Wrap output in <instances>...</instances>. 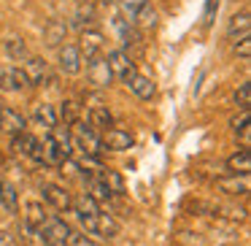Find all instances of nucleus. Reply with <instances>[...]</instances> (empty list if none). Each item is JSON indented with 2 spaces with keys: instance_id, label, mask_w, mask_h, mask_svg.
Instances as JSON below:
<instances>
[{
  "instance_id": "nucleus-1",
  "label": "nucleus",
  "mask_w": 251,
  "mask_h": 246,
  "mask_svg": "<svg viewBox=\"0 0 251 246\" xmlns=\"http://www.w3.org/2000/svg\"><path fill=\"white\" fill-rule=\"evenodd\" d=\"M78 224H81V233H87L89 238H103V241H111L119 235L122 224L119 219L114 217V214L108 211H100V214H92V217H87V214H76Z\"/></svg>"
},
{
  "instance_id": "nucleus-2",
  "label": "nucleus",
  "mask_w": 251,
  "mask_h": 246,
  "mask_svg": "<svg viewBox=\"0 0 251 246\" xmlns=\"http://www.w3.org/2000/svg\"><path fill=\"white\" fill-rule=\"evenodd\" d=\"M68 130H71V143H73V149H78L81 154H87V157H98V160L105 154L103 138H100L84 119L73 122Z\"/></svg>"
},
{
  "instance_id": "nucleus-3",
  "label": "nucleus",
  "mask_w": 251,
  "mask_h": 246,
  "mask_svg": "<svg viewBox=\"0 0 251 246\" xmlns=\"http://www.w3.org/2000/svg\"><path fill=\"white\" fill-rule=\"evenodd\" d=\"M108 68H111V73H114V79H119V82H130L132 76L138 73V68H135V60H132L127 52H122V49H114V52H108Z\"/></svg>"
},
{
  "instance_id": "nucleus-4",
  "label": "nucleus",
  "mask_w": 251,
  "mask_h": 246,
  "mask_svg": "<svg viewBox=\"0 0 251 246\" xmlns=\"http://www.w3.org/2000/svg\"><path fill=\"white\" fill-rule=\"evenodd\" d=\"M68 235H71V224L60 217H49V222L41 227V241H44V246H65Z\"/></svg>"
},
{
  "instance_id": "nucleus-5",
  "label": "nucleus",
  "mask_w": 251,
  "mask_h": 246,
  "mask_svg": "<svg viewBox=\"0 0 251 246\" xmlns=\"http://www.w3.org/2000/svg\"><path fill=\"white\" fill-rule=\"evenodd\" d=\"M213 190L227 197H246L251 190V181H249V176L229 173V176H222V179H213Z\"/></svg>"
},
{
  "instance_id": "nucleus-6",
  "label": "nucleus",
  "mask_w": 251,
  "mask_h": 246,
  "mask_svg": "<svg viewBox=\"0 0 251 246\" xmlns=\"http://www.w3.org/2000/svg\"><path fill=\"white\" fill-rule=\"evenodd\" d=\"M87 82L92 84V87H98V89L111 87V82H114V73H111L108 60H105L103 55L87 60Z\"/></svg>"
},
{
  "instance_id": "nucleus-7",
  "label": "nucleus",
  "mask_w": 251,
  "mask_h": 246,
  "mask_svg": "<svg viewBox=\"0 0 251 246\" xmlns=\"http://www.w3.org/2000/svg\"><path fill=\"white\" fill-rule=\"evenodd\" d=\"M41 197L49 203L54 211H73V195L60 184H44L41 187Z\"/></svg>"
},
{
  "instance_id": "nucleus-8",
  "label": "nucleus",
  "mask_w": 251,
  "mask_h": 246,
  "mask_svg": "<svg viewBox=\"0 0 251 246\" xmlns=\"http://www.w3.org/2000/svg\"><path fill=\"white\" fill-rule=\"evenodd\" d=\"M27 84V76H25L22 68L17 65H0V92H22Z\"/></svg>"
},
{
  "instance_id": "nucleus-9",
  "label": "nucleus",
  "mask_w": 251,
  "mask_h": 246,
  "mask_svg": "<svg viewBox=\"0 0 251 246\" xmlns=\"http://www.w3.org/2000/svg\"><path fill=\"white\" fill-rule=\"evenodd\" d=\"M81 52H78V46H60L57 49V65H60L62 73H68V76H76V73H81Z\"/></svg>"
},
{
  "instance_id": "nucleus-10",
  "label": "nucleus",
  "mask_w": 251,
  "mask_h": 246,
  "mask_svg": "<svg viewBox=\"0 0 251 246\" xmlns=\"http://www.w3.org/2000/svg\"><path fill=\"white\" fill-rule=\"evenodd\" d=\"M103 46H105V35L100 30H84L81 33V44H78V52H81V60H92V57L103 55Z\"/></svg>"
},
{
  "instance_id": "nucleus-11",
  "label": "nucleus",
  "mask_w": 251,
  "mask_h": 246,
  "mask_svg": "<svg viewBox=\"0 0 251 246\" xmlns=\"http://www.w3.org/2000/svg\"><path fill=\"white\" fill-rule=\"evenodd\" d=\"M68 22L65 19H49V22L44 25V44L49 46V49H60L62 41L68 38Z\"/></svg>"
},
{
  "instance_id": "nucleus-12",
  "label": "nucleus",
  "mask_w": 251,
  "mask_h": 246,
  "mask_svg": "<svg viewBox=\"0 0 251 246\" xmlns=\"http://www.w3.org/2000/svg\"><path fill=\"white\" fill-rule=\"evenodd\" d=\"M22 71H25V76H27L30 87H41V84L46 82V76H49V62H46L44 57H27Z\"/></svg>"
},
{
  "instance_id": "nucleus-13",
  "label": "nucleus",
  "mask_w": 251,
  "mask_h": 246,
  "mask_svg": "<svg viewBox=\"0 0 251 246\" xmlns=\"http://www.w3.org/2000/svg\"><path fill=\"white\" fill-rule=\"evenodd\" d=\"M100 138H103L105 152H127V149H132V136L127 130H122V127H111Z\"/></svg>"
},
{
  "instance_id": "nucleus-14",
  "label": "nucleus",
  "mask_w": 251,
  "mask_h": 246,
  "mask_svg": "<svg viewBox=\"0 0 251 246\" xmlns=\"http://www.w3.org/2000/svg\"><path fill=\"white\" fill-rule=\"evenodd\" d=\"M0 130L14 138V136H19V133H27V119H25L19 111H14L6 106V109L0 111Z\"/></svg>"
},
{
  "instance_id": "nucleus-15",
  "label": "nucleus",
  "mask_w": 251,
  "mask_h": 246,
  "mask_svg": "<svg viewBox=\"0 0 251 246\" xmlns=\"http://www.w3.org/2000/svg\"><path fill=\"white\" fill-rule=\"evenodd\" d=\"M11 149L14 154H22V157H30L38 163V149H41V141L30 133H19V136L11 138Z\"/></svg>"
},
{
  "instance_id": "nucleus-16",
  "label": "nucleus",
  "mask_w": 251,
  "mask_h": 246,
  "mask_svg": "<svg viewBox=\"0 0 251 246\" xmlns=\"http://www.w3.org/2000/svg\"><path fill=\"white\" fill-rule=\"evenodd\" d=\"M87 125L92 127L95 133H108L111 127H114V116H111V111L105 109V106H92V109L87 111Z\"/></svg>"
},
{
  "instance_id": "nucleus-17",
  "label": "nucleus",
  "mask_w": 251,
  "mask_h": 246,
  "mask_svg": "<svg viewBox=\"0 0 251 246\" xmlns=\"http://www.w3.org/2000/svg\"><path fill=\"white\" fill-rule=\"evenodd\" d=\"M224 168H227L229 173H235V176H249V170H251V154H249V149H240V152L229 154V157L224 160Z\"/></svg>"
},
{
  "instance_id": "nucleus-18",
  "label": "nucleus",
  "mask_w": 251,
  "mask_h": 246,
  "mask_svg": "<svg viewBox=\"0 0 251 246\" xmlns=\"http://www.w3.org/2000/svg\"><path fill=\"white\" fill-rule=\"evenodd\" d=\"M127 87H130V92L135 95V98H141V100H151L154 92H157V84H154L149 76H141V73H135V76L127 82Z\"/></svg>"
},
{
  "instance_id": "nucleus-19",
  "label": "nucleus",
  "mask_w": 251,
  "mask_h": 246,
  "mask_svg": "<svg viewBox=\"0 0 251 246\" xmlns=\"http://www.w3.org/2000/svg\"><path fill=\"white\" fill-rule=\"evenodd\" d=\"M33 122L41 127H46V130H51V127L60 125V116H57V109L49 103H38L33 109Z\"/></svg>"
},
{
  "instance_id": "nucleus-20",
  "label": "nucleus",
  "mask_w": 251,
  "mask_h": 246,
  "mask_svg": "<svg viewBox=\"0 0 251 246\" xmlns=\"http://www.w3.org/2000/svg\"><path fill=\"white\" fill-rule=\"evenodd\" d=\"M46 222H49V214H46L44 203H38V200H30L27 206H25V224H30V227L41 230Z\"/></svg>"
},
{
  "instance_id": "nucleus-21",
  "label": "nucleus",
  "mask_w": 251,
  "mask_h": 246,
  "mask_svg": "<svg viewBox=\"0 0 251 246\" xmlns=\"http://www.w3.org/2000/svg\"><path fill=\"white\" fill-rule=\"evenodd\" d=\"M249 30H251V17H249V11L235 14V17L229 19V25H227V35H229L232 41L249 38Z\"/></svg>"
},
{
  "instance_id": "nucleus-22",
  "label": "nucleus",
  "mask_w": 251,
  "mask_h": 246,
  "mask_svg": "<svg viewBox=\"0 0 251 246\" xmlns=\"http://www.w3.org/2000/svg\"><path fill=\"white\" fill-rule=\"evenodd\" d=\"M157 25V8L151 3H143L135 14H132V27H141V30H149Z\"/></svg>"
},
{
  "instance_id": "nucleus-23",
  "label": "nucleus",
  "mask_w": 251,
  "mask_h": 246,
  "mask_svg": "<svg viewBox=\"0 0 251 246\" xmlns=\"http://www.w3.org/2000/svg\"><path fill=\"white\" fill-rule=\"evenodd\" d=\"M0 206L6 208L8 214L19 211V195H17V187L11 181H0Z\"/></svg>"
},
{
  "instance_id": "nucleus-24",
  "label": "nucleus",
  "mask_w": 251,
  "mask_h": 246,
  "mask_svg": "<svg viewBox=\"0 0 251 246\" xmlns=\"http://www.w3.org/2000/svg\"><path fill=\"white\" fill-rule=\"evenodd\" d=\"M249 122H251V114L249 111H240L238 116H232L229 119V127H232V133L240 138V143H243V149H249V141H251V133H249Z\"/></svg>"
},
{
  "instance_id": "nucleus-25",
  "label": "nucleus",
  "mask_w": 251,
  "mask_h": 246,
  "mask_svg": "<svg viewBox=\"0 0 251 246\" xmlns=\"http://www.w3.org/2000/svg\"><path fill=\"white\" fill-rule=\"evenodd\" d=\"M95 22H98V17H95V8L92 6H87V8H78L76 14H73V19H71V25L73 27H78L84 33V27L87 30H95ZM68 25V27H71Z\"/></svg>"
},
{
  "instance_id": "nucleus-26",
  "label": "nucleus",
  "mask_w": 251,
  "mask_h": 246,
  "mask_svg": "<svg viewBox=\"0 0 251 246\" xmlns=\"http://www.w3.org/2000/svg\"><path fill=\"white\" fill-rule=\"evenodd\" d=\"M103 208H100V203L95 200V197H89L87 192L78 197H73V214H87V217H92V214H100Z\"/></svg>"
},
{
  "instance_id": "nucleus-27",
  "label": "nucleus",
  "mask_w": 251,
  "mask_h": 246,
  "mask_svg": "<svg viewBox=\"0 0 251 246\" xmlns=\"http://www.w3.org/2000/svg\"><path fill=\"white\" fill-rule=\"evenodd\" d=\"M100 181L108 187V192H111L114 197H122V195H125V179H122L116 170H108V168H105L103 173H100Z\"/></svg>"
},
{
  "instance_id": "nucleus-28",
  "label": "nucleus",
  "mask_w": 251,
  "mask_h": 246,
  "mask_svg": "<svg viewBox=\"0 0 251 246\" xmlns=\"http://www.w3.org/2000/svg\"><path fill=\"white\" fill-rule=\"evenodd\" d=\"M57 116H60V119L65 122L68 127H71L73 122H78V119H81V106H78V100H71V98H68L65 103H62V109L57 111Z\"/></svg>"
},
{
  "instance_id": "nucleus-29",
  "label": "nucleus",
  "mask_w": 251,
  "mask_h": 246,
  "mask_svg": "<svg viewBox=\"0 0 251 246\" xmlns=\"http://www.w3.org/2000/svg\"><path fill=\"white\" fill-rule=\"evenodd\" d=\"M6 55L11 57V60H17V62H25L30 57V49H27V44H25L22 38H8L6 41Z\"/></svg>"
},
{
  "instance_id": "nucleus-30",
  "label": "nucleus",
  "mask_w": 251,
  "mask_h": 246,
  "mask_svg": "<svg viewBox=\"0 0 251 246\" xmlns=\"http://www.w3.org/2000/svg\"><path fill=\"white\" fill-rule=\"evenodd\" d=\"M235 103L240 106V111H249V106H251V82H243L238 87V92H235Z\"/></svg>"
},
{
  "instance_id": "nucleus-31",
  "label": "nucleus",
  "mask_w": 251,
  "mask_h": 246,
  "mask_svg": "<svg viewBox=\"0 0 251 246\" xmlns=\"http://www.w3.org/2000/svg\"><path fill=\"white\" fill-rule=\"evenodd\" d=\"M65 246H98V244H95V238H89L87 233H81V230H71Z\"/></svg>"
},
{
  "instance_id": "nucleus-32",
  "label": "nucleus",
  "mask_w": 251,
  "mask_h": 246,
  "mask_svg": "<svg viewBox=\"0 0 251 246\" xmlns=\"http://www.w3.org/2000/svg\"><path fill=\"white\" fill-rule=\"evenodd\" d=\"M122 3V8H125V17H127V22L132 25V14L138 11V8L143 6V3H149V0H119Z\"/></svg>"
},
{
  "instance_id": "nucleus-33",
  "label": "nucleus",
  "mask_w": 251,
  "mask_h": 246,
  "mask_svg": "<svg viewBox=\"0 0 251 246\" xmlns=\"http://www.w3.org/2000/svg\"><path fill=\"white\" fill-rule=\"evenodd\" d=\"M232 52L240 57V60H249V55H251V38H238V41H235V46H232Z\"/></svg>"
},
{
  "instance_id": "nucleus-34",
  "label": "nucleus",
  "mask_w": 251,
  "mask_h": 246,
  "mask_svg": "<svg viewBox=\"0 0 251 246\" xmlns=\"http://www.w3.org/2000/svg\"><path fill=\"white\" fill-rule=\"evenodd\" d=\"M219 11V0H208V6H205V14H202V25H211L213 22V14Z\"/></svg>"
},
{
  "instance_id": "nucleus-35",
  "label": "nucleus",
  "mask_w": 251,
  "mask_h": 246,
  "mask_svg": "<svg viewBox=\"0 0 251 246\" xmlns=\"http://www.w3.org/2000/svg\"><path fill=\"white\" fill-rule=\"evenodd\" d=\"M0 246H19L17 235H11L8 230H0Z\"/></svg>"
},
{
  "instance_id": "nucleus-36",
  "label": "nucleus",
  "mask_w": 251,
  "mask_h": 246,
  "mask_svg": "<svg viewBox=\"0 0 251 246\" xmlns=\"http://www.w3.org/2000/svg\"><path fill=\"white\" fill-rule=\"evenodd\" d=\"M103 6H119V0H100Z\"/></svg>"
},
{
  "instance_id": "nucleus-37",
  "label": "nucleus",
  "mask_w": 251,
  "mask_h": 246,
  "mask_svg": "<svg viewBox=\"0 0 251 246\" xmlns=\"http://www.w3.org/2000/svg\"><path fill=\"white\" fill-rule=\"evenodd\" d=\"M3 109H6V103H3V98H0V111H3Z\"/></svg>"
},
{
  "instance_id": "nucleus-38",
  "label": "nucleus",
  "mask_w": 251,
  "mask_h": 246,
  "mask_svg": "<svg viewBox=\"0 0 251 246\" xmlns=\"http://www.w3.org/2000/svg\"><path fill=\"white\" fill-rule=\"evenodd\" d=\"M76 3H89V0H76Z\"/></svg>"
},
{
  "instance_id": "nucleus-39",
  "label": "nucleus",
  "mask_w": 251,
  "mask_h": 246,
  "mask_svg": "<svg viewBox=\"0 0 251 246\" xmlns=\"http://www.w3.org/2000/svg\"><path fill=\"white\" fill-rule=\"evenodd\" d=\"M229 246H238V244H229Z\"/></svg>"
}]
</instances>
